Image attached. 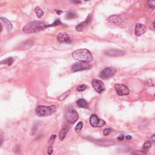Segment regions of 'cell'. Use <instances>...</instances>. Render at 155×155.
I'll return each mask as SVG.
<instances>
[{
  "instance_id": "cell-7",
  "label": "cell",
  "mask_w": 155,
  "mask_h": 155,
  "mask_svg": "<svg viewBox=\"0 0 155 155\" xmlns=\"http://www.w3.org/2000/svg\"><path fill=\"white\" fill-rule=\"evenodd\" d=\"M114 89L119 96H125L130 93V90L128 87L124 84H116L114 85Z\"/></svg>"
},
{
  "instance_id": "cell-10",
  "label": "cell",
  "mask_w": 155,
  "mask_h": 155,
  "mask_svg": "<svg viewBox=\"0 0 155 155\" xmlns=\"http://www.w3.org/2000/svg\"><path fill=\"white\" fill-rule=\"evenodd\" d=\"M146 26L142 24L138 23L135 27V35L137 36H139L143 35L145 32H146Z\"/></svg>"
},
{
  "instance_id": "cell-33",
  "label": "cell",
  "mask_w": 155,
  "mask_h": 155,
  "mask_svg": "<svg viewBox=\"0 0 155 155\" xmlns=\"http://www.w3.org/2000/svg\"><path fill=\"white\" fill-rule=\"evenodd\" d=\"M125 139H127V140L131 139H132V137H131V136H130V135H127V136H126Z\"/></svg>"
},
{
  "instance_id": "cell-29",
  "label": "cell",
  "mask_w": 155,
  "mask_h": 155,
  "mask_svg": "<svg viewBox=\"0 0 155 155\" xmlns=\"http://www.w3.org/2000/svg\"><path fill=\"white\" fill-rule=\"evenodd\" d=\"M112 132V129L110 128H107V129H105L103 131V134L104 136H107L109 135L110 133H111Z\"/></svg>"
},
{
  "instance_id": "cell-6",
  "label": "cell",
  "mask_w": 155,
  "mask_h": 155,
  "mask_svg": "<svg viewBox=\"0 0 155 155\" xmlns=\"http://www.w3.org/2000/svg\"><path fill=\"white\" fill-rule=\"evenodd\" d=\"M116 73V69L113 67L105 68L100 73V76L102 80H106L111 78Z\"/></svg>"
},
{
  "instance_id": "cell-16",
  "label": "cell",
  "mask_w": 155,
  "mask_h": 155,
  "mask_svg": "<svg viewBox=\"0 0 155 155\" xmlns=\"http://www.w3.org/2000/svg\"><path fill=\"white\" fill-rule=\"evenodd\" d=\"M69 127L66 125H64L62 127L59 134V139L60 141H62L65 139L67 133H68V132H69Z\"/></svg>"
},
{
  "instance_id": "cell-27",
  "label": "cell",
  "mask_w": 155,
  "mask_h": 155,
  "mask_svg": "<svg viewBox=\"0 0 155 155\" xmlns=\"http://www.w3.org/2000/svg\"><path fill=\"white\" fill-rule=\"evenodd\" d=\"M66 17L67 18H69V19H72V18H74L76 17V14L73 12H69L67 14Z\"/></svg>"
},
{
  "instance_id": "cell-4",
  "label": "cell",
  "mask_w": 155,
  "mask_h": 155,
  "mask_svg": "<svg viewBox=\"0 0 155 155\" xmlns=\"http://www.w3.org/2000/svg\"><path fill=\"white\" fill-rule=\"evenodd\" d=\"M65 118L68 122L73 124L79 119V114L76 110L70 107L65 111Z\"/></svg>"
},
{
  "instance_id": "cell-14",
  "label": "cell",
  "mask_w": 155,
  "mask_h": 155,
  "mask_svg": "<svg viewBox=\"0 0 155 155\" xmlns=\"http://www.w3.org/2000/svg\"><path fill=\"white\" fill-rule=\"evenodd\" d=\"M70 36L66 32H61L57 36V40L60 42H69L70 41Z\"/></svg>"
},
{
  "instance_id": "cell-20",
  "label": "cell",
  "mask_w": 155,
  "mask_h": 155,
  "mask_svg": "<svg viewBox=\"0 0 155 155\" xmlns=\"http://www.w3.org/2000/svg\"><path fill=\"white\" fill-rule=\"evenodd\" d=\"M14 61V58L11 57V58H7V59L1 61V63H0V64H6V65H11L13 64Z\"/></svg>"
},
{
  "instance_id": "cell-13",
  "label": "cell",
  "mask_w": 155,
  "mask_h": 155,
  "mask_svg": "<svg viewBox=\"0 0 155 155\" xmlns=\"http://www.w3.org/2000/svg\"><path fill=\"white\" fill-rule=\"evenodd\" d=\"M108 21L114 25H119L122 23V18L119 15H114L109 16Z\"/></svg>"
},
{
  "instance_id": "cell-19",
  "label": "cell",
  "mask_w": 155,
  "mask_h": 155,
  "mask_svg": "<svg viewBox=\"0 0 155 155\" xmlns=\"http://www.w3.org/2000/svg\"><path fill=\"white\" fill-rule=\"evenodd\" d=\"M35 12L36 14V16L38 18H41L44 14V11H43V9L40 7H39V6H36L35 9Z\"/></svg>"
},
{
  "instance_id": "cell-11",
  "label": "cell",
  "mask_w": 155,
  "mask_h": 155,
  "mask_svg": "<svg viewBox=\"0 0 155 155\" xmlns=\"http://www.w3.org/2000/svg\"><path fill=\"white\" fill-rule=\"evenodd\" d=\"M105 54L108 55L109 56H112V57H116V56H122L125 54V52L122 50H115V49H109L107 50L104 52Z\"/></svg>"
},
{
  "instance_id": "cell-37",
  "label": "cell",
  "mask_w": 155,
  "mask_h": 155,
  "mask_svg": "<svg viewBox=\"0 0 155 155\" xmlns=\"http://www.w3.org/2000/svg\"><path fill=\"white\" fill-rule=\"evenodd\" d=\"M154 97H155V93H154Z\"/></svg>"
},
{
  "instance_id": "cell-12",
  "label": "cell",
  "mask_w": 155,
  "mask_h": 155,
  "mask_svg": "<svg viewBox=\"0 0 155 155\" xmlns=\"http://www.w3.org/2000/svg\"><path fill=\"white\" fill-rule=\"evenodd\" d=\"M90 21H91V18H90V15H89V16L87 17V19H85V21H84L82 23H80L76 27V30L77 31H80V32L82 31L87 27V26H88V24L90 23Z\"/></svg>"
},
{
  "instance_id": "cell-18",
  "label": "cell",
  "mask_w": 155,
  "mask_h": 155,
  "mask_svg": "<svg viewBox=\"0 0 155 155\" xmlns=\"http://www.w3.org/2000/svg\"><path fill=\"white\" fill-rule=\"evenodd\" d=\"M77 105L81 108L83 109H88L89 108V104L84 99H79L77 101Z\"/></svg>"
},
{
  "instance_id": "cell-24",
  "label": "cell",
  "mask_w": 155,
  "mask_h": 155,
  "mask_svg": "<svg viewBox=\"0 0 155 155\" xmlns=\"http://www.w3.org/2000/svg\"><path fill=\"white\" fill-rule=\"evenodd\" d=\"M83 127V123L82 122H80L78 124L76 125V126L75 128V130L76 133H79Z\"/></svg>"
},
{
  "instance_id": "cell-1",
  "label": "cell",
  "mask_w": 155,
  "mask_h": 155,
  "mask_svg": "<svg viewBox=\"0 0 155 155\" xmlns=\"http://www.w3.org/2000/svg\"><path fill=\"white\" fill-rule=\"evenodd\" d=\"M46 27L47 25L45 22L34 21L26 25L23 28V31L26 33H33L43 31Z\"/></svg>"
},
{
  "instance_id": "cell-9",
  "label": "cell",
  "mask_w": 155,
  "mask_h": 155,
  "mask_svg": "<svg viewBox=\"0 0 155 155\" xmlns=\"http://www.w3.org/2000/svg\"><path fill=\"white\" fill-rule=\"evenodd\" d=\"M92 84L94 89L98 93H101L105 90L104 84L101 80L95 79L92 81Z\"/></svg>"
},
{
  "instance_id": "cell-28",
  "label": "cell",
  "mask_w": 155,
  "mask_h": 155,
  "mask_svg": "<svg viewBox=\"0 0 155 155\" xmlns=\"http://www.w3.org/2000/svg\"><path fill=\"white\" fill-rule=\"evenodd\" d=\"M114 144V142H110V141H102L101 143H98V144H100V145H107V146H109V145H111L112 144Z\"/></svg>"
},
{
  "instance_id": "cell-32",
  "label": "cell",
  "mask_w": 155,
  "mask_h": 155,
  "mask_svg": "<svg viewBox=\"0 0 155 155\" xmlns=\"http://www.w3.org/2000/svg\"><path fill=\"white\" fill-rule=\"evenodd\" d=\"M150 140H151V141H152L153 142L155 143V134H153V135L152 136L151 138V139H150Z\"/></svg>"
},
{
  "instance_id": "cell-21",
  "label": "cell",
  "mask_w": 155,
  "mask_h": 155,
  "mask_svg": "<svg viewBox=\"0 0 155 155\" xmlns=\"http://www.w3.org/2000/svg\"><path fill=\"white\" fill-rule=\"evenodd\" d=\"M70 92H71V90H69L68 91H66L65 92H64L63 94H62L61 96L58 97V100L60 101H63L67 98V97L70 95Z\"/></svg>"
},
{
  "instance_id": "cell-36",
  "label": "cell",
  "mask_w": 155,
  "mask_h": 155,
  "mask_svg": "<svg viewBox=\"0 0 155 155\" xmlns=\"http://www.w3.org/2000/svg\"><path fill=\"white\" fill-rule=\"evenodd\" d=\"M153 26H154V28H155V21L153 23Z\"/></svg>"
},
{
  "instance_id": "cell-30",
  "label": "cell",
  "mask_w": 155,
  "mask_h": 155,
  "mask_svg": "<svg viewBox=\"0 0 155 155\" xmlns=\"http://www.w3.org/2000/svg\"><path fill=\"white\" fill-rule=\"evenodd\" d=\"M148 5L151 7V8H155V1L154 0H151V1H147Z\"/></svg>"
},
{
  "instance_id": "cell-2",
  "label": "cell",
  "mask_w": 155,
  "mask_h": 155,
  "mask_svg": "<svg viewBox=\"0 0 155 155\" xmlns=\"http://www.w3.org/2000/svg\"><path fill=\"white\" fill-rule=\"evenodd\" d=\"M72 56L75 60L80 62L89 63L93 60V56L91 52L85 48L74 51L72 53Z\"/></svg>"
},
{
  "instance_id": "cell-25",
  "label": "cell",
  "mask_w": 155,
  "mask_h": 155,
  "mask_svg": "<svg viewBox=\"0 0 155 155\" xmlns=\"http://www.w3.org/2000/svg\"><path fill=\"white\" fill-rule=\"evenodd\" d=\"M60 24H61V22L60 21V19H56L54 23H53L52 24H50L49 25H47V27H55V26H56L58 25H60Z\"/></svg>"
},
{
  "instance_id": "cell-34",
  "label": "cell",
  "mask_w": 155,
  "mask_h": 155,
  "mask_svg": "<svg viewBox=\"0 0 155 155\" xmlns=\"http://www.w3.org/2000/svg\"><path fill=\"white\" fill-rule=\"evenodd\" d=\"M55 12L58 14V15H60L61 14L63 13V11H57V10H56Z\"/></svg>"
},
{
  "instance_id": "cell-22",
  "label": "cell",
  "mask_w": 155,
  "mask_h": 155,
  "mask_svg": "<svg viewBox=\"0 0 155 155\" xmlns=\"http://www.w3.org/2000/svg\"><path fill=\"white\" fill-rule=\"evenodd\" d=\"M130 155H147V153L144 150H134L131 153Z\"/></svg>"
},
{
  "instance_id": "cell-17",
  "label": "cell",
  "mask_w": 155,
  "mask_h": 155,
  "mask_svg": "<svg viewBox=\"0 0 155 155\" xmlns=\"http://www.w3.org/2000/svg\"><path fill=\"white\" fill-rule=\"evenodd\" d=\"M0 19H1V20L4 23L6 27V28L7 29V31L9 32L10 31H11L12 30V28H13V26H12V23L10 22L8 19L5 18V17H3L1 16V18H0Z\"/></svg>"
},
{
  "instance_id": "cell-15",
  "label": "cell",
  "mask_w": 155,
  "mask_h": 155,
  "mask_svg": "<svg viewBox=\"0 0 155 155\" xmlns=\"http://www.w3.org/2000/svg\"><path fill=\"white\" fill-rule=\"evenodd\" d=\"M56 137V134H53L51 136V137L48 141V148H47V153L48 155H51L53 153V145L54 144V142L55 141Z\"/></svg>"
},
{
  "instance_id": "cell-23",
  "label": "cell",
  "mask_w": 155,
  "mask_h": 155,
  "mask_svg": "<svg viewBox=\"0 0 155 155\" xmlns=\"http://www.w3.org/2000/svg\"><path fill=\"white\" fill-rule=\"evenodd\" d=\"M151 146V143L150 141H147L145 142L144 145H143V147H142V149L143 150H148L150 149Z\"/></svg>"
},
{
  "instance_id": "cell-31",
  "label": "cell",
  "mask_w": 155,
  "mask_h": 155,
  "mask_svg": "<svg viewBox=\"0 0 155 155\" xmlns=\"http://www.w3.org/2000/svg\"><path fill=\"white\" fill-rule=\"evenodd\" d=\"M125 137H124V134H121L120 136H119V137H118V140L119 141H122L124 140Z\"/></svg>"
},
{
  "instance_id": "cell-5",
  "label": "cell",
  "mask_w": 155,
  "mask_h": 155,
  "mask_svg": "<svg viewBox=\"0 0 155 155\" xmlns=\"http://www.w3.org/2000/svg\"><path fill=\"white\" fill-rule=\"evenodd\" d=\"M90 68H91V65L89 63L78 62L74 64L72 66V70L73 72H76L85 70H88L90 69Z\"/></svg>"
},
{
  "instance_id": "cell-35",
  "label": "cell",
  "mask_w": 155,
  "mask_h": 155,
  "mask_svg": "<svg viewBox=\"0 0 155 155\" xmlns=\"http://www.w3.org/2000/svg\"><path fill=\"white\" fill-rule=\"evenodd\" d=\"M73 3H77V4H78V3H81V2L80 1H72Z\"/></svg>"
},
{
  "instance_id": "cell-26",
  "label": "cell",
  "mask_w": 155,
  "mask_h": 155,
  "mask_svg": "<svg viewBox=\"0 0 155 155\" xmlns=\"http://www.w3.org/2000/svg\"><path fill=\"white\" fill-rule=\"evenodd\" d=\"M86 89H87V86L84 84H82L77 87V90L78 92H83Z\"/></svg>"
},
{
  "instance_id": "cell-8",
  "label": "cell",
  "mask_w": 155,
  "mask_h": 155,
  "mask_svg": "<svg viewBox=\"0 0 155 155\" xmlns=\"http://www.w3.org/2000/svg\"><path fill=\"white\" fill-rule=\"evenodd\" d=\"M90 123L93 127H101L105 125V122L104 120L100 119L98 116L95 114L91 116L90 118Z\"/></svg>"
},
{
  "instance_id": "cell-3",
  "label": "cell",
  "mask_w": 155,
  "mask_h": 155,
  "mask_svg": "<svg viewBox=\"0 0 155 155\" xmlns=\"http://www.w3.org/2000/svg\"><path fill=\"white\" fill-rule=\"evenodd\" d=\"M56 110L55 105L44 106L38 105L36 108V113L40 117H46L53 114Z\"/></svg>"
}]
</instances>
